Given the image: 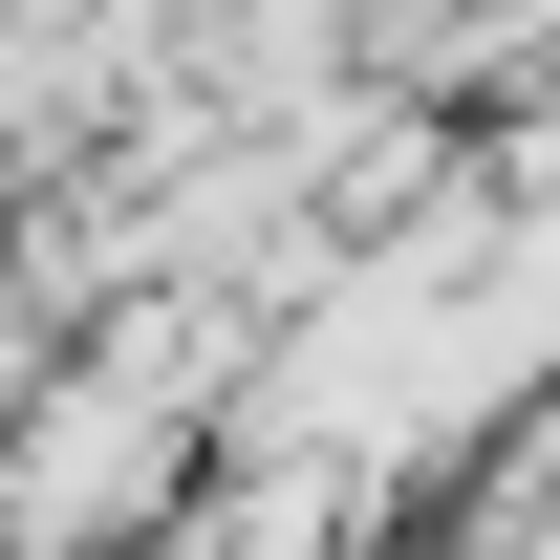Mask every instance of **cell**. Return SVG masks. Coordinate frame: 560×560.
Masks as SVG:
<instances>
[{
	"label": "cell",
	"mask_w": 560,
	"mask_h": 560,
	"mask_svg": "<svg viewBox=\"0 0 560 560\" xmlns=\"http://www.w3.org/2000/svg\"><path fill=\"white\" fill-rule=\"evenodd\" d=\"M44 366H66V302H44V280H22V259H0V431H22V410H44Z\"/></svg>",
	"instance_id": "7a4b0ae2"
},
{
	"label": "cell",
	"mask_w": 560,
	"mask_h": 560,
	"mask_svg": "<svg viewBox=\"0 0 560 560\" xmlns=\"http://www.w3.org/2000/svg\"><path fill=\"white\" fill-rule=\"evenodd\" d=\"M173 346H195V302L44 366V410L0 431V560H151V517H195V366Z\"/></svg>",
	"instance_id": "6da1fadb"
}]
</instances>
